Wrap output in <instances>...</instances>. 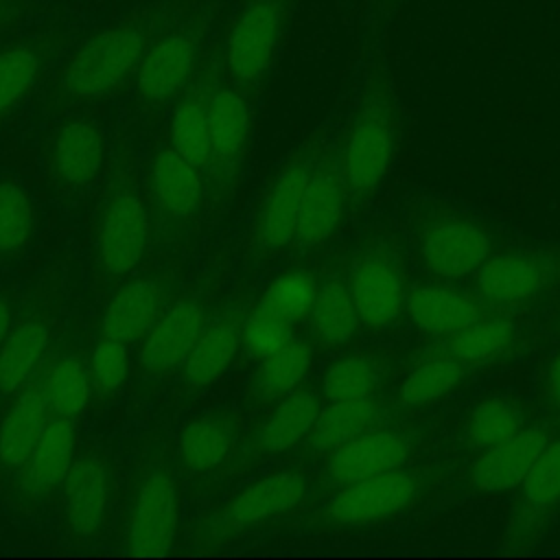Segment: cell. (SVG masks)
I'll return each mask as SVG.
<instances>
[{
  "instance_id": "cell-1",
  "label": "cell",
  "mask_w": 560,
  "mask_h": 560,
  "mask_svg": "<svg viewBox=\"0 0 560 560\" xmlns=\"http://www.w3.org/2000/svg\"><path fill=\"white\" fill-rule=\"evenodd\" d=\"M166 15L168 9L151 4L88 33L52 72L46 109L61 112L98 103L131 83Z\"/></svg>"
},
{
  "instance_id": "cell-2",
  "label": "cell",
  "mask_w": 560,
  "mask_h": 560,
  "mask_svg": "<svg viewBox=\"0 0 560 560\" xmlns=\"http://www.w3.org/2000/svg\"><path fill=\"white\" fill-rule=\"evenodd\" d=\"M396 147V101L389 77L374 66L361 88L341 138L339 168L354 203L365 201L383 182Z\"/></svg>"
},
{
  "instance_id": "cell-3",
  "label": "cell",
  "mask_w": 560,
  "mask_h": 560,
  "mask_svg": "<svg viewBox=\"0 0 560 560\" xmlns=\"http://www.w3.org/2000/svg\"><path fill=\"white\" fill-rule=\"evenodd\" d=\"M206 24L201 9H168L133 77L138 103L160 107L175 101L195 81L201 68Z\"/></svg>"
},
{
  "instance_id": "cell-4",
  "label": "cell",
  "mask_w": 560,
  "mask_h": 560,
  "mask_svg": "<svg viewBox=\"0 0 560 560\" xmlns=\"http://www.w3.org/2000/svg\"><path fill=\"white\" fill-rule=\"evenodd\" d=\"M300 0H238L221 42V70L243 92L271 70Z\"/></svg>"
},
{
  "instance_id": "cell-5",
  "label": "cell",
  "mask_w": 560,
  "mask_h": 560,
  "mask_svg": "<svg viewBox=\"0 0 560 560\" xmlns=\"http://www.w3.org/2000/svg\"><path fill=\"white\" fill-rule=\"evenodd\" d=\"M179 529V483L164 464L144 466L129 494L122 542L136 556L166 553Z\"/></svg>"
},
{
  "instance_id": "cell-6",
  "label": "cell",
  "mask_w": 560,
  "mask_h": 560,
  "mask_svg": "<svg viewBox=\"0 0 560 560\" xmlns=\"http://www.w3.org/2000/svg\"><path fill=\"white\" fill-rule=\"evenodd\" d=\"M149 247V214L129 184L107 192L96 219V260L107 278L133 271Z\"/></svg>"
},
{
  "instance_id": "cell-7",
  "label": "cell",
  "mask_w": 560,
  "mask_h": 560,
  "mask_svg": "<svg viewBox=\"0 0 560 560\" xmlns=\"http://www.w3.org/2000/svg\"><path fill=\"white\" fill-rule=\"evenodd\" d=\"M418 483L411 472L396 468L341 486L326 503L322 518L339 527H361L389 518L416 497Z\"/></svg>"
},
{
  "instance_id": "cell-8",
  "label": "cell",
  "mask_w": 560,
  "mask_h": 560,
  "mask_svg": "<svg viewBox=\"0 0 560 560\" xmlns=\"http://www.w3.org/2000/svg\"><path fill=\"white\" fill-rule=\"evenodd\" d=\"M313 160L315 158L311 149H302L293 153L269 182L254 223V236L260 249L280 252L287 245H293L302 195L311 175Z\"/></svg>"
},
{
  "instance_id": "cell-9",
  "label": "cell",
  "mask_w": 560,
  "mask_h": 560,
  "mask_svg": "<svg viewBox=\"0 0 560 560\" xmlns=\"http://www.w3.org/2000/svg\"><path fill=\"white\" fill-rule=\"evenodd\" d=\"M350 295L359 322L370 330L387 328L405 306L402 278L394 256L381 245H365L352 262Z\"/></svg>"
},
{
  "instance_id": "cell-10",
  "label": "cell",
  "mask_w": 560,
  "mask_h": 560,
  "mask_svg": "<svg viewBox=\"0 0 560 560\" xmlns=\"http://www.w3.org/2000/svg\"><path fill=\"white\" fill-rule=\"evenodd\" d=\"M66 42L63 31L50 28L0 44V125L37 88Z\"/></svg>"
},
{
  "instance_id": "cell-11",
  "label": "cell",
  "mask_w": 560,
  "mask_h": 560,
  "mask_svg": "<svg viewBox=\"0 0 560 560\" xmlns=\"http://www.w3.org/2000/svg\"><path fill=\"white\" fill-rule=\"evenodd\" d=\"M308 492V481L298 470H278L236 492L212 523L219 534H234L273 521L298 508Z\"/></svg>"
},
{
  "instance_id": "cell-12",
  "label": "cell",
  "mask_w": 560,
  "mask_h": 560,
  "mask_svg": "<svg viewBox=\"0 0 560 560\" xmlns=\"http://www.w3.org/2000/svg\"><path fill=\"white\" fill-rule=\"evenodd\" d=\"M105 162V136L88 118H68L46 142V168L61 190L90 186Z\"/></svg>"
},
{
  "instance_id": "cell-13",
  "label": "cell",
  "mask_w": 560,
  "mask_h": 560,
  "mask_svg": "<svg viewBox=\"0 0 560 560\" xmlns=\"http://www.w3.org/2000/svg\"><path fill=\"white\" fill-rule=\"evenodd\" d=\"M203 322L206 311L195 298H179L166 306L140 343V370L149 376H164L182 368L203 330Z\"/></svg>"
},
{
  "instance_id": "cell-14",
  "label": "cell",
  "mask_w": 560,
  "mask_h": 560,
  "mask_svg": "<svg viewBox=\"0 0 560 560\" xmlns=\"http://www.w3.org/2000/svg\"><path fill=\"white\" fill-rule=\"evenodd\" d=\"M112 499V472L96 453L74 457L63 486L61 508L66 527L77 538H94L107 518Z\"/></svg>"
},
{
  "instance_id": "cell-15",
  "label": "cell",
  "mask_w": 560,
  "mask_h": 560,
  "mask_svg": "<svg viewBox=\"0 0 560 560\" xmlns=\"http://www.w3.org/2000/svg\"><path fill=\"white\" fill-rule=\"evenodd\" d=\"M348 197L339 160L330 155L315 158L302 195L293 245L302 252L322 245L337 230Z\"/></svg>"
},
{
  "instance_id": "cell-16",
  "label": "cell",
  "mask_w": 560,
  "mask_h": 560,
  "mask_svg": "<svg viewBox=\"0 0 560 560\" xmlns=\"http://www.w3.org/2000/svg\"><path fill=\"white\" fill-rule=\"evenodd\" d=\"M409 457V440L400 431H365L328 453L324 477L328 486L341 488L359 479L402 468Z\"/></svg>"
},
{
  "instance_id": "cell-17",
  "label": "cell",
  "mask_w": 560,
  "mask_h": 560,
  "mask_svg": "<svg viewBox=\"0 0 560 560\" xmlns=\"http://www.w3.org/2000/svg\"><path fill=\"white\" fill-rule=\"evenodd\" d=\"M151 201L162 232L186 228L201 206L199 168L179 158L171 147L158 149L151 162Z\"/></svg>"
},
{
  "instance_id": "cell-18",
  "label": "cell",
  "mask_w": 560,
  "mask_h": 560,
  "mask_svg": "<svg viewBox=\"0 0 560 560\" xmlns=\"http://www.w3.org/2000/svg\"><path fill=\"white\" fill-rule=\"evenodd\" d=\"M208 125L212 142L210 168L221 177H232L249 142L252 116L247 92L232 81H212L208 96Z\"/></svg>"
},
{
  "instance_id": "cell-19",
  "label": "cell",
  "mask_w": 560,
  "mask_h": 560,
  "mask_svg": "<svg viewBox=\"0 0 560 560\" xmlns=\"http://www.w3.org/2000/svg\"><path fill=\"white\" fill-rule=\"evenodd\" d=\"M492 241L475 223L444 219L427 228L420 241L424 265L440 278H462L479 269L490 256Z\"/></svg>"
},
{
  "instance_id": "cell-20",
  "label": "cell",
  "mask_w": 560,
  "mask_h": 560,
  "mask_svg": "<svg viewBox=\"0 0 560 560\" xmlns=\"http://www.w3.org/2000/svg\"><path fill=\"white\" fill-rule=\"evenodd\" d=\"M74 446L77 433L72 420L52 416L33 453L18 470L20 494L31 503H39L61 490L74 462Z\"/></svg>"
},
{
  "instance_id": "cell-21",
  "label": "cell",
  "mask_w": 560,
  "mask_h": 560,
  "mask_svg": "<svg viewBox=\"0 0 560 560\" xmlns=\"http://www.w3.org/2000/svg\"><path fill=\"white\" fill-rule=\"evenodd\" d=\"M547 442L542 427H523L512 438L479 453L470 466V483L490 494L518 488Z\"/></svg>"
},
{
  "instance_id": "cell-22",
  "label": "cell",
  "mask_w": 560,
  "mask_h": 560,
  "mask_svg": "<svg viewBox=\"0 0 560 560\" xmlns=\"http://www.w3.org/2000/svg\"><path fill=\"white\" fill-rule=\"evenodd\" d=\"M166 308V289L158 280L136 278L125 282L107 300L101 317L103 337L122 343L142 341Z\"/></svg>"
},
{
  "instance_id": "cell-23",
  "label": "cell",
  "mask_w": 560,
  "mask_h": 560,
  "mask_svg": "<svg viewBox=\"0 0 560 560\" xmlns=\"http://www.w3.org/2000/svg\"><path fill=\"white\" fill-rule=\"evenodd\" d=\"M553 278V265L534 254H501L477 271L479 293L497 304H518L536 295Z\"/></svg>"
},
{
  "instance_id": "cell-24",
  "label": "cell",
  "mask_w": 560,
  "mask_h": 560,
  "mask_svg": "<svg viewBox=\"0 0 560 560\" xmlns=\"http://www.w3.org/2000/svg\"><path fill=\"white\" fill-rule=\"evenodd\" d=\"M212 81H192L177 98L168 122V147L199 171L212 164L208 96Z\"/></svg>"
},
{
  "instance_id": "cell-25",
  "label": "cell",
  "mask_w": 560,
  "mask_h": 560,
  "mask_svg": "<svg viewBox=\"0 0 560 560\" xmlns=\"http://www.w3.org/2000/svg\"><path fill=\"white\" fill-rule=\"evenodd\" d=\"M50 409L39 385H28L15 392L13 402L0 420V468L20 470L35 444L39 442Z\"/></svg>"
},
{
  "instance_id": "cell-26",
  "label": "cell",
  "mask_w": 560,
  "mask_h": 560,
  "mask_svg": "<svg viewBox=\"0 0 560 560\" xmlns=\"http://www.w3.org/2000/svg\"><path fill=\"white\" fill-rule=\"evenodd\" d=\"M322 411L319 398L311 389H293L284 394L271 413L256 427L252 451L262 455H280L306 440Z\"/></svg>"
},
{
  "instance_id": "cell-27",
  "label": "cell",
  "mask_w": 560,
  "mask_h": 560,
  "mask_svg": "<svg viewBox=\"0 0 560 560\" xmlns=\"http://www.w3.org/2000/svg\"><path fill=\"white\" fill-rule=\"evenodd\" d=\"M405 311L416 326L435 335H455L481 317L470 298L435 284L411 291L405 300Z\"/></svg>"
},
{
  "instance_id": "cell-28",
  "label": "cell",
  "mask_w": 560,
  "mask_h": 560,
  "mask_svg": "<svg viewBox=\"0 0 560 560\" xmlns=\"http://www.w3.org/2000/svg\"><path fill=\"white\" fill-rule=\"evenodd\" d=\"M241 326L243 322L238 317L225 315L201 330L182 365L186 383L192 387H206L230 368L241 350Z\"/></svg>"
},
{
  "instance_id": "cell-29",
  "label": "cell",
  "mask_w": 560,
  "mask_h": 560,
  "mask_svg": "<svg viewBox=\"0 0 560 560\" xmlns=\"http://www.w3.org/2000/svg\"><path fill=\"white\" fill-rule=\"evenodd\" d=\"M236 440L234 424L223 413H203L184 424L177 438V455L186 470L208 472L232 451Z\"/></svg>"
},
{
  "instance_id": "cell-30",
  "label": "cell",
  "mask_w": 560,
  "mask_h": 560,
  "mask_svg": "<svg viewBox=\"0 0 560 560\" xmlns=\"http://www.w3.org/2000/svg\"><path fill=\"white\" fill-rule=\"evenodd\" d=\"M50 343V330L39 319H26L11 328L0 346V396H13L24 387Z\"/></svg>"
},
{
  "instance_id": "cell-31",
  "label": "cell",
  "mask_w": 560,
  "mask_h": 560,
  "mask_svg": "<svg viewBox=\"0 0 560 560\" xmlns=\"http://www.w3.org/2000/svg\"><path fill=\"white\" fill-rule=\"evenodd\" d=\"M308 319L315 341L328 348L348 343L361 324L350 289L339 278H328L319 287Z\"/></svg>"
},
{
  "instance_id": "cell-32",
  "label": "cell",
  "mask_w": 560,
  "mask_h": 560,
  "mask_svg": "<svg viewBox=\"0 0 560 560\" xmlns=\"http://www.w3.org/2000/svg\"><path fill=\"white\" fill-rule=\"evenodd\" d=\"M92 385L90 363L74 352H66L52 361L39 387L46 396L50 416L72 420L88 407Z\"/></svg>"
},
{
  "instance_id": "cell-33",
  "label": "cell",
  "mask_w": 560,
  "mask_h": 560,
  "mask_svg": "<svg viewBox=\"0 0 560 560\" xmlns=\"http://www.w3.org/2000/svg\"><path fill=\"white\" fill-rule=\"evenodd\" d=\"M376 418L374 398L348 400V402H330L324 407L306 435L308 448L313 453H332L341 444L354 440L365 433Z\"/></svg>"
},
{
  "instance_id": "cell-34",
  "label": "cell",
  "mask_w": 560,
  "mask_h": 560,
  "mask_svg": "<svg viewBox=\"0 0 560 560\" xmlns=\"http://www.w3.org/2000/svg\"><path fill=\"white\" fill-rule=\"evenodd\" d=\"M313 361V350L302 339H289L282 348L260 359L254 376V394L262 400L282 398L298 389Z\"/></svg>"
},
{
  "instance_id": "cell-35",
  "label": "cell",
  "mask_w": 560,
  "mask_h": 560,
  "mask_svg": "<svg viewBox=\"0 0 560 560\" xmlns=\"http://www.w3.org/2000/svg\"><path fill=\"white\" fill-rule=\"evenodd\" d=\"M317 291L319 284L313 278V273L304 269H293L267 284L256 308L293 326L295 322L308 317Z\"/></svg>"
},
{
  "instance_id": "cell-36",
  "label": "cell",
  "mask_w": 560,
  "mask_h": 560,
  "mask_svg": "<svg viewBox=\"0 0 560 560\" xmlns=\"http://www.w3.org/2000/svg\"><path fill=\"white\" fill-rule=\"evenodd\" d=\"M523 429V413L503 398H488L477 402L462 431V440L470 451H486Z\"/></svg>"
},
{
  "instance_id": "cell-37",
  "label": "cell",
  "mask_w": 560,
  "mask_h": 560,
  "mask_svg": "<svg viewBox=\"0 0 560 560\" xmlns=\"http://www.w3.org/2000/svg\"><path fill=\"white\" fill-rule=\"evenodd\" d=\"M516 326L508 319H488L475 322L472 326L451 335L446 350L459 361L481 363L503 357L516 343Z\"/></svg>"
},
{
  "instance_id": "cell-38",
  "label": "cell",
  "mask_w": 560,
  "mask_h": 560,
  "mask_svg": "<svg viewBox=\"0 0 560 560\" xmlns=\"http://www.w3.org/2000/svg\"><path fill=\"white\" fill-rule=\"evenodd\" d=\"M35 232V210L24 188L0 179V258L26 249Z\"/></svg>"
},
{
  "instance_id": "cell-39",
  "label": "cell",
  "mask_w": 560,
  "mask_h": 560,
  "mask_svg": "<svg viewBox=\"0 0 560 560\" xmlns=\"http://www.w3.org/2000/svg\"><path fill=\"white\" fill-rule=\"evenodd\" d=\"M376 385L378 370L368 357L361 354H350L335 361L322 378V392L330 402L370 398Z\"/></svg>"
},
{
  "instance_id": "cell-40",
  "label": "cell",
  "mask_w": 560,
  "mask_h": 560,
  "mask_svg": "<svg viewBox=\"0 0 560 560\" xmlns=\"http://www.w3.org/2000/svg\"><path fill=\"white\" fill-rule=\"evenodd\" d=\"M464 376L459 359L442 357L418 365L400 385V400L405 405H424L451 392Z\"/></svg>"
},
{
  "instance_id": "cell-41",
  "label": "cell",
  "mask_w": 560,
  "mask_h": 560,
  "mask_svg": "<svg viewBox=\"0 0 560 560\" xmlns=\"http://www.w3.org/2000/svg\"><path fill=\"white\" fill-rule=\"evenodd\" d=\"M521 486L523 501L534 510H545L560 501V438L547 442Z\"/></svg>"
},
{
  "instance_id": "cell-42",
  "label": "cell",
  "mask_w": 560,
  "mask_h": 560,
  "mask_svg": "<svg viewBox=\"0 0 560 560\" xmlns=\"http://www.w3.org/2000/svg\"><path fill=\"white\" fill-rule=\"evenodd\" d=\"M291 328V324L254 308L241 326V348L249 359L260 361L293 339Z\"/></svg>"
},
{
  "instance_id": "cell-43",
  "label": "cell",
  "mask_w": 560,
  "mask_h": 560,
  "mask_svg": "<svg viewBox=\"0 0 560 560\" xmlns=\"http://www.w3.org/2000/svg\"><path fill=\"white\" fill-rule=\"evenodd\" d=\"M129 372V352L127 343L112 339V337H101L90 354V374L92 383L98 392L112 394L116 392Z\"/></svg>"
},
{
  "instance_id": "cell-44",
  "label": "cell",
  "mask_w": 560,
  "mask_h": 560,
  "mask_svg": "<svg viewBox=\"0 0 560 560\" xmlns=\"http://www.w3.org/2000/svg\"><path fill=\"white\" fill-rule=\"evenodd\" d=\"M28 13L26 0H0V33L15 28Z\"/></svg>"
},
{
  "instance_id": "cell-45",
  "label": "cell",
  "mask_w": 560,
  "mask_h": 560,
  "mask_svg": "<svg viewBox=\"0 0 560 560\" xmlns=\"http://www.w3.org/2000/svg\"><path fill=\"white\" fill-rule=\"evenodd\" d=\"M547 392L556 407H560V352L551 359L549 372H547Z\"/></svg>"
},
{
  "instance_id": "cell-46",
  "label": "cell",
  "mask_w": 560,
  "mask_h": 560,
  "mask_svg": "<svg viewBox=\"0 0 560 560\" xmlns=\"http://www.w3.org/2000/svg\"><path fill=\"white\" fill-rule=\"evenodd\" d=\"M11 322H13L11 306H9V302L0 295V346H2V341L7 339V335L11 332Z\"/></svg>"
},
{
  "instance_id": "cell-47",
  "label": "cell",
  "mask_w": 560,
  "mask_h": 560,
  "mask_svg": "<svg viewBox=\"0 0 560 560\" xmlns=\"http://www.w3.org/2000/svg\"><path fill=\"white\" fill-rule=\"evenodd\" d=\"M405 0H374V13L376 18H389Z\"/></svg>"
}]
</instances>
